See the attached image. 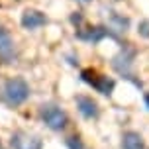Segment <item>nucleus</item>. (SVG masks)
Masks as SVG:
<instances>
[{"label":"nucleus","instance_id":"f257e3e1","mask_svg":"<svg viewBox=\"0 0 149 149\" xmlns=\"http://www.w3.org/2000/svg\"><path fill=\"white\" fill-rule=\"evenodd\" d=\"M30 96V86L24 79H10V81L4 84V98H6L10 104H22L26 102Z\"/></svg>","mask_w":149,"mask_h":149},{"label":"nucleus","instance_id":"f03ea898","mask_svg":"<svg viewBox=\"0 0 149 149\" xmlns=\"http://www.w3.org/2000/svg\"><path fill=\"white\" fill-rule=\"evenodd\" d=\"M41 118L47 124V127H51L55 132H61L67 126V114L55 104H45L41 106Z\"/></svg>","mask_w":149,"mask_h":149},{"label":"nucleus","instance_id":"7ed1b4c3","mask_svg":"<svg viewBox=\"0 0 149 149\" xmlns=\"http://www.w3.org/2000/svg\"><path fill=\"white\" fill-rule=\"evenodd\" d=\"M134 57H135V49L126 47L118 57H114L112 67L116 69L120 74H124V77H127V79H132V77H130V67H132V63H134Z\"/></svg>","mask_w":149,"mask_h":149},{"label":"nucleus","instance_id":"20e7f679","mask_svg":"<svg viewBox=\"0 0 149 149\" xmlns=\"http://www.w3.org/2000/svg\"><path fill=\"white\" fill-rule=\"evenodd\" d=\"M45 24H47V18L39 10H26L22 14V26L26 30H37Z\"/></svg>","mask_w":149,"mask_h":149},{"label":"nucleus","instance_id":"39448f33","mask_svg":"<svg viewBox=\"0 0 149 149\" xmlns=\"http://www.w3.org/2000/svg\"><path fill=\"white\" fill-rule=\"evenodd\" d=\"M12 147L14 149H41V141L37 137H33V135L16 132L12 135Z\"/></svg>","mask_w":149,"mask_h":149},{"label":"nucleus","instance_id":"423d86ee","mask_svg":"<svg viewBox=\"0 0 149 149\" xmlns=\"http://www.w3.org/2000/svg\"><path fill=\"white\" fill-rule=\"evenodd\" d=\"M77 108L86 120L98 118V104L90 96H77Z\"/></svg>","mask_w":149,"mask_h":149},{"label":"nucleus","instance_id":"0eeeda50","mask_svg":"<svg viewBox=\"0 0 149 149\" xmlns=\"http://www.w3.org/2000/svg\"><path fill=\"white\" fill-rule=\"evenodd\" d=\"M122 147L124 149H145L143 137L137 132H126L122 137Z\"/></svg>","mask_w":149,"mask_h":149},{"label":"nucleus","instance_id":"6e6552de","mask_svg":"<svg viewBox=\"0 0 149 149\" xmlns=\"http://www.w3.org/2000/svg\"><path fill=\"white\" fill-rule=\"evenodd\" d=\"M77 36L81 37V39H86V41H100V39H104L106 36H112L110 30H106V28H90L88 31H79Z\"/></svg>","mask_w":149,"mask_h":149},{"label":"nucleus","instance_id":"1a4fd4ad","mask_svg":"<svg viewBox=\"0 0 149 149\" xmlns=\"http://www.w3.org/2000/svg\"><path fill=\"white\" fill-rule=\"evenodd\" d=\"M12 53H14L12 37H10V33H8L6 30H2V28H0V55H2L4 59H10V57H12Z\"/></svg>","mask_w":149,"mask_h":149},{"label":"nucleus","instance_id":"9d476101","mask_svg":"<svg viewBox=\"0 0 149 149\" xmlns=\"http://www.w3.org/2000/svg\"><path fill=\"white\" fill-rule=\"evenodd\" d=\"M90 86H94V88L100 92V94H104V96H108V94H112V90H114V81L112 79H108V77H98L92 81V84Z\"/></svg>","mask_w":149,"mask_h":149},{"label":"nucleus","instance_id":"9b49d317","mask_svg":"<svg viewBox=\"0 0 149 149\" xmlns=\"http://www.w3.org/2000/svg\"><path fill=\"white\" fill-rule=\"evenodd\" d=\"M110 24H112V30H116V31H126V28L130 26V20L114 12V14L110 16Z\"/></svg>","mask_w":149,"mask_h":149},{"label":"nucleus","instance_id":"f8f14e48","mask_svg":"<svg viewBox=\"0 0 149 149\" xmlns=\"http://www.w3.org/2000/svg\"><path fill=\"white\" fill-rule=\"evenodd\" d=\"M81 79H82L84 82H88V84H92V81L96 79V73H94V71H90V69H84V71L81 73Z\"/></svg>","mask_w":149,"mask_h":149},{"label":"nucleus","instance_id":"ddd939ff","mask_svg":"<svg viewBox=\"0 0 149 149\" xmlns=\"http://www.w3.org/2000/svg\"><path fill=\"white\" fill-rule=\"evenodd\" d=\"M67 147L69 149H84V145H82V141L79 139V137H69L67 139Z\"/></svg>","mask_w":149,"mask_h":149},{"label":"nucleus","instance_id":"4468645a","mask_svg":"<svg viewBox=\"0 0 149 149\" xmlns=\"http://www.w3.org/2000/svg\"><path fill=\"white\" fill-rule=\"evenodd\" d=\"M139 33L149 39V22H141V24H139Z\"/></svg>","mask_w":149,"mask_h":149},{"label":"nucleus","instance_id":"2eb2a0df","mask_svg":"<svg viewBox=\"0 0 149 149\" xmlns=\"http://www.w3.org/2000/svg\"><path fill=\"white\" fill-rule=\"evenodd\" d=\"M145 106L149 108V94H145Z\"/></svg>","mask_w":149,"mask_h":149},{"label":"nucleus","instance_id":"dca6fc26","mask_svg":"<svg viewBox=\"0 0 149 149\" xmlns=\"http://www.w3.org/2000/svg\"><path fill=\"white\" fill-rule=\"evenodd\" d=\"M81 2H90V0H81Z\"/></svg>","mask_w":149,"mask_h":149},{"label":"nucleus","instance_id":"f3484780","mask_svg":"<svg viewBox=\"0 0 149 149\" xmlns=\"http://www.w3.org/2000/svg\"><path fill=\"white\" fill-rule=\"evenodd\" d=\"M0 149H4V147H2V143H0Z\"/></svg>","mask_w":149,"mask_h":149}]
</instances>
